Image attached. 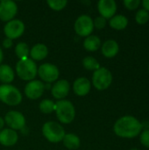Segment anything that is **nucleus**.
<instances>
[{
	"label": "nucleus",
	"mask_w": 149,
	"mask_h": 150,
	"mask_svg": "<svg viewBox=\"0 0 149 150\" xmlns=\"http://www.w3.org/2000/svg\"><path fill=\"white\" fill-rule=\"evenodd\" d=\"M113 131L121 138L131 139L138 136L142 132L141 122L135 117L126 115L119 118L114 124Z\"/></svg>",
	"instance_id": "f257e3e1"
},
{
	"label": "nucleus",
	"mask_w": 149,
	"mask_h": 150,
	"mask_svg": "<svg viewBox=\"0 0 149 150\" xmlns=\"http://www.w3.org/2000/svg\"><path fill=\"white\" fill-rule=\"evenodd\" d=\"M42 134L48 142L53 143L61 142L66 134L64 128L54 121H48L45 123L42 127Z\"/></svg>",
	"instance_id": "f03ea898"
},
{
	"label": "nucleus",
	"mask_w": 149,
	"mask_h": 150,
	"mask_svg": "<svg viewBox=\"0 0 149 150\" xmlns=\"http://www.w3.org/2000/svg\"><path fill=\"white\" fill-rule=\"evenodd\" d=\"M16 72L18 76L25 81L34 79L38 73L36 63L29 58L19 60L16 65Z\"/></svg>",
	"instance_id": "7ed1b4c3"
},
{
	"label": "nucleus",
	"mask_w": 149,
	"mask_h": 150,
	"mask_svg": "<svg viewBox=\"0 0 149 150\" xmlns=\"http://www.w3.org/2000/svg\"><path fill=\"white\" fill-rule=\"evenodd\" d=\"M55 112L58 120L63 124L71 123L76 116V110L73 104L68 100H60L56 104Z\"/></svg>",
	"instance_id": "20e7f679"
},
{
	"label": "nucleus",
	"mask_w": 149,
	"mask_h": 150,
	"mask_svg": "<svg viewBox=\"0 0 149 150\" xmlns=\"http://www.w3.org/2000/svg\"><path fill=\"white\" fill-rule=\"evenodd\" d=\"M0 100L8 105H18L22 101V95L16 87L3 84L0 86Z\"/></svg>",
	"instance_id": "39448f33"
},
{
	"label": "nucleus",
	"mask_w": 149,
	"mask_h": 150,
	"mask_svg": "<svg viewBox=\"0 0 149 150\" xmlns=\"http://www.w3.org/2000/svg\"><path fill=\"white\" fill-rule=\"evenodd\" d=\"M112 82V75L111 71L104 67H100L94 71L92 76V83L94 87L98 91H104L109 88Z\"/></svg>",
	"instance_id": "423d86ee"
},
{
	"label": "nucleus",
	"mask_w": 149,
	"mask_h": 150,
	"mask_svg": "<svg viewBox=\"0 0 149 150\" xmlns=\"http://www.w3.org/2000/svg\"><path fill=\"white\" fill-rule=\"evenodd\" d=\"M94 29L93 20L88 15L80 16L75 23V31L81 37H88Z\"/></svg>",
	"instance_id": "0eeeda50"
},
{
	"label": "nucleus",
	"mask_w": 149,
	"mask_h": 150,
	"mask_svg": "<svg viewBox=\"0 0 149 150\" xmlns=\"http://www.w3.org/2000/svg\"><path fill=\"white\" fill-rule=\"evenodd\" d=\"M25 31V25L19 19H12L6 23L4 28V34L10 40L19 38Z\"/></svg>",
	"instance_id": "6e6552de"
},
{
	"label": "nucleus",
	"mask_w": 149,
	"mask_h": 150,
	"mask_svg": "<svg viewBox=\"0 0 149 150\" xmlns=\"http://www.w3.org/2000/svg\"><path fill=\"white\" fill-rule=\"evenodd\" d=\"M38 74L44 82L53 83L58 79L60 73L58 68L55 65L51 63H44L40 66Z\"/></svg>",
	"instance_id": "1a4fd4ad"
},
{
	"label": "nucleus",
	"mask_w": 149,
	"mask_h": 150,
	"mask_svg": "<svg viewBox=\"0 0 149 150\" xmlns=\"http://www.w3.org/2000/svg\"><path fill=\"white\" fill-rule=\"evenodd\" d=\"M4 122L11 127V129L21 130L25 126V119L24 115L17 111H10L6 113Z\"/></svg>",
	"instance_id": "9d476101"
},
{
	"label": "nucleus",
	"mask_w": 149,
	"mask_h": 150,
	"mask_svg": "<svg viewBox=\"0 0 149 150\" xmlns=\"http://www.w3.org/2000/svg\"><path fill=\"white\" fill-rule=\"evenodd\" d=\"M18 11V6L15 2L11 0H3L0 2V19L9 22L13 19Z\"/></svg>",
	"instance_id": "9b49d317"
},
{
	"label": "nucleus",
	"mask_w": 149,
	"mask_h": 150,
	"mask_svg": "<svg viewBox=\"0 0 149 150\" xmlns=\"http://www.w3.org/2000/svg\"><path fill=\"white\" fill-rule=\"evenodd\" d=\"M45 91V84L41 81L32 80L29 82L25 87V93L26 97L30 99H38L40 98Z\"/></svg>",
	"instance_id": "f8f14e48"
},
{
	"label": "nucleus",
	"mask_w": 149,
	"mask_h": 150,
	"mask_svg": "<svg viewBox=\"0 0 149 150\" xmlns=\"http://www.w3.org/2000/svg\"><path fill=\"white\" fill-rule=\"evenodd\" d=\"M97 9L101 17L112 18L117 11V4L114 0H100L97 3Z\"/></svg>",
	"instance_id": "ddd939ff"
},
{
	"label": "nucleus",
	"mask_w": 149,
	"mask_h": 150,
	"mask_svg": "<svg viewBox=\"0 0 149 150\" xmlns=\"http://www.w3.org/2000/svg\"><path fill=\"white\" fill-rule=\"evenodd\" d=\"M70 90V84L67 80H59L52 88V95L56 99H62L68 96Z\"/></svg>",
	"instance_id": "4468645a"
},
{
	"label": "nucleus",
	"mask_w": 149,
	"mask_h": 150,
	"mask_svg": "<svg viewBox=\"0 0 149 150\" xmlns=\"http://www.w3.org/2000/svg\"><path fill=\"white\" fill-rule=\"evenodd\" d=\"M91 88V83L86 77H79L73 83L74 92L80 97L87 95Z\"/></svg>",
	"instance_id": "2eb2a0df"
},
{
	"label": "nucleus",
	"mask_w": 149,
	"mask_h": 150,
	"mask_svg": "<svg viewBox=\"0 0 149 150\" xmlns=\"http://www.w3.org/2000/svg\"><path fill=\"white\" fill-rule=\"evenodd\" d=\"M18 139V134L16 133V131L11 128L4 129L0 132V144H2L3 146H13L17 143Z\"/></svg>",
	"instance_id": "dca6fc26"
},
{
	"label": "nucleus",
	"mask_w": 149,
	"mask_h": 150,
	"mask_svg": "<svg viewBox=\"0 0 149 150\" xmlns=\"http://www.w3.org/2000/svg\"><path fill=\"white\" fill-rule=\"evenodd\" d=\"M102 54L106 58H113L119 51V46L114 40H108L102 46Z\"/></svg>",
	"instance_id": "f3484780"
},
{
	"label": "nucleus",
	"mask_w": 149,
	"mask_h": 150,
	"mask_svg": "<svg viewBox=\"0 0 149 150\" xmlns=\"http://www.w3.org/2000/svg\"><path fill=\"white\" fill-rule=\"evenodd\" d=\"M47 54H48V49L43 44H37L33 46L30 51V55L32 59L35 61H41L45 59L47 56Z\"/></svg>",
	"instance_id": "a211bd4d"
},
{
	"label": "nucleus",
	"mask_w": 149,
	"mask_h": 150,
	"mask_svg": "<svg viewBox=\"0 0 149 150\" xmlns=\"http://www.w3.org/2000/svg\"><path fill=\"white\" fill-rule=\"evenodd\" d=\"M110 26L115 30H124L128 25V19L126 16L119 14L114 15L112 18H110Z\"/></svg>",
	"instance_id": "6ab92c4d"
},
{
	"label": "nucleus",
	"mask_w": 149,
	"mask_h": 150,
	"mask_svg": "<svg viewBox=\"0 0 149 150\" xmlns=\"http://www.w3.org/2000/svg\"><path fill=\"white\" fill-rule=\"evenodd\" d=\"M100 46H101V40L96 35H90L86 37V39L83 41V47L87 51L95 52L100 47Z\"/></svg>",
	"instance_id": "aec40b11"
},
{
	"label": "nucleus",
	"mask_w": 149,
	"mask_h": 150,
	"mask_svg": "<svg viewBox=\"0 0 149 150\" xmlns=\"http://www.w3.org/2000/svg\"><path fill=\"white\" fill-rule=\"evenodd\" d=\"M14 79V71L13 69L6 65H0V81L4 83H10Z\"/></svg>",
	"instance_id": "412c9836"
},
{
	"label": "nucleus",
	"mask_w": 149,
	"mask_h": 150,
	"mask_svg": "<svg viewBox=\"0 0 149 150\" xmlns=\"http://www.w3.org/2000/svg\"><path fill=\"white\" fill-rule=\"evenodd\" d=\"M62 142L64 146L68 149L76 150L80 147V138L74 134H65Z\"/></svg>",
	"instance_id": "4be33fe9"
},
{
	"label": "nucleus",
	"mask_w": 149,
	"mask_h": 150,
	"mask_svg": "<svg viewBox=\"0 0 149 150\" xmlns=\"http://www.w3.org/2000/svg\"><path fill=\"white\" fill-rule=\"evenodd\" d=\"M15 54L19 58V60H24L28 58L29 54V47L25 42H19L15 47Z\"/></svg>",
	"instance_id": "5701e85b"
},
{
	"label": "nucleus",
	"mask_w": 149,
	"mask_h": 150,
	"mask_svg": "<svg viewBox=\"0 0 149 150\" xmlns=\"http://www.w3.org/2000/svg\"><path fill=\"white\" fill-rule=\"evenodd\" d=\"M83 67L88 70H94L96 71L100 68L99 62L92 56H87L83 60Z\"/></svg>",
	"instance_id": "b1692460"
},
{
	"label": "nucleus",
	"mask_w": 149,
	"mask_h": 150,
	"mask_svg": "<svg viewBox=\"0 0 149 150\" xmlns=\"http://www.w3.org/2000/svg\"><path fill=\"white\" fill-rule=\"evenodd\" d=\"M55 108H56L55 104L52 100H49V99H44L40 104V110L41 111V112L46 113V114L54 112Z\"/></svg>",
	"instance_id": "393cba45"
},
{
	"label": "nucleus",
	"mask_w": 149,
	"mask_h": 150,
	"mask_svg": "<svg viewBox=\"0 0 149 150\" xmlns=\"http://www.w3.org/2000/svg\"><path fill=\"white\" fill-rule=\"evenodd\" d=\"M135 21L140 25H145L149 21V12L144 9L139 10L135 14Z\"/></svg>",
	"instance_id": "a878e982"
},
{
	"label": "nucleus",
	"mask_w": 149,
	"mask_h": 150,
	"mask_svg": "<svg viewBox=\"0 0 149 150\" xmlns=\"http://www.w3.org/2000/svg\"><path fill=\"white\" fill-rule=\"evenodd\" d=\"M48 6L54 10V11H61L68 4L67 0H47Z\"/></svg>",
	"instance_id": "bb28decb"
},
{
	"label": "nucleus",
	"mask_w": 149,
	"mask_h": 150,
	"mask_svg": "<svg viewBox=\"0 0 149 150\" xmlns=\"http://www.w3.org/2000/svg\"><path fill=\"white\" fill-rule=\"evenodd\" d=\"M123 4L126 9L130 11H133L139 7V5L141 4V1L140 0H124Z\"/></svg>",
	"instance_id": "cd10ccee"
},
{
	"label": "nucleus",
	"mask_w": 149,
	"mask_h": 150,
	"mask_svg": "<svg viewBox=\"0 0 149 150\" xmlns=\"http://www.w3.org/2000/svg\"><path fill=\"white\" fill-rule=\"evenodd\" d=\"M140 141L144 147L149 149V130H143L141 133Z\"/></svg>",
	"instance_id": "c85d7f7f"
},
{
	"label": "nucleus",
	"mask_w": 149,
	"mask_h": 150,
	"mask_svg": "<svg viewBox=\"0 0 149 150\" xmlns=\"http://www.w3.org/2000/svg\"><path fill=\"white\" fill-rule=\"evenodd\" d=\"M93 25L97 29H103L106 25V19L103 17H97L95 20H93Z\"/></svg>",
	"instance_id": "c756f323"
},
{
	"label": "nucleus",
	"mask_w": 149,
	"mask_h": 150,
	"mask_svg": "<svg viewBox=\"0 0 149 150\" xmlns=\"http://www.w3.org/2000/svg\"><path fill=\"white\" fill-rule=\"evenodd\" d=\"M3 46H4V48H10L12 46V40H10V39H8V38H6L3 41Z\"/></svg>",
	"instance_id": "7c9ffc66"
},
{
	"label": "nucleus",
	"mask_w": 149,
	"mask_h": 150,
	"mask_svg": "<svg viewBox=\"0 0 149 150\" xmlns=\"http://www.w3.org/2000/svg\"><path fill=\"white\" fill-rule=\"evenodd\" d=\"M141 4L143 6V9L149 12V0H143L141 2Z\"/></svg>",
	"instance_id": "2f4dec72"
},
{
	"label": "nucleus",
	"mask_w": 149,
	"mask_h": 150,
	"mask_svg": "<svg viewBox=\"0 0 149 150\" xmlns=\"http://www.w3.org/2000/svg\"><path fill=\"white\" fill-rule=\"evenodd\" d=\"M141 126H142V129L144 128V130H149V121L141 122Z\"/></svg>",
	"instance_id": "473e14b6"
},
{
	"label": "nucleus",
	"mask_w": 149,
	"mask_h": 150,
	"mask_svg": "<svg viewBox=\"0 0 149 150\" xmlns=\"http://www.w3.org/2000/svg\"><path fill=\"white\" fill-rule=\"evenodd\" d=\"M4 120L0 117V130L4 127Z\"/></svg>",
	"instance_id": "72a5a7b5"
},
{
	"label": "nucleus",
	"mask_w": 149,
	"mask_h": 150,
	"mask_svg": "<svg viewBox=\"0 0 149 150\" xmlns=\"http://www.w3.org/2000/svg\"><path fill=\"white\" fill-rule=\"evenodd\" d=\"M3 58H4V54H3V51H2V49L0 47V64H1V62L3 61Z\"/></svg>",
	"instance_id": "f704fd0d"
},
{
	"label": "nucleus",
	"mask_w": 149,
	"mask_h": 150,
	"mask_svg": "<svg viewBox=\"0 0 149 150\" xmlns=\"http://www.w3.org/2000/svg\"><path fill=\"white\" fill-rule=\"evenodd\" d=\"M130 150H140V149H136V148H133V149H130Z\"/></svg>",
	"instance_id": "c9c22d12"
},
{
	"label": "nucleus",
	"mask_w": 149,
	"mask_h": 150,
	"mask_svg": "<svg viewBox=\"0 0 149 150\" xmlns=\"http://www.w3.org/2000/svg\"><path fill=\"white\" fill-rule=\"evenodd\" d=\"M148 71H149V66H148Z\"/></svg>",
	"instance_id": "e433bc0d"
}]
</instances>
